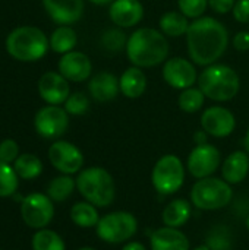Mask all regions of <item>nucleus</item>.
<instances>
[{"label":"nucleus","mask_w":249,"mask_h":250,"mask_svg":"<svg viewBox=\"0 0 249 250\" xmlns=\"http://www.w3.org/2000/svg\"><path fill=\"white\" fill-rule=\"evenodd\" d=\"M188 53L194 63L210 66L217 62L226 51L229 34L226 26L210 16L195 19L186 32Z\"/></svg>","instance_id":"obj_1"},{"label":"nucleus","mask_w":249,"mask_h":250,"mask_svg":"<svg viewBox=\"0 0 249 250\" xmlns=\"http://www.w3.org/2000/svg\"><path fill=\"white\" fill-rule=\"evenodd\" d=\"M126 54L134 66L153 67L166 60L169 42L163 32L153 28H139L128 38Z\"/></svg>","instance_id":"obj_2"},{"label":"nucleus","mask_w":249,"mask_h":250,"mask_svg":"<svg viewBox=\"0 0 249 250\" xmlns=\"http://www.w3.org/2000/svg\"><path fill=\"white\" fill-rule=\"evenodd\" d=\"M76 189L81 196L97 208H107L114 202L116 183L103 167H88L78 173Z\"/></svg>","instance_id":"obj_3"},{"label":"nucleus","mask_w":249,"mask_h":250,"mask_svg":"<svg viewBox=\"0 0 249 250\" xmlns=\"http://www.w3.org/2000/svg\"><path fill=\"white\" fill-rule=\"evenodd\" d=\"M198 85L203 94L217 103L230 101L239 92V76L226 64H210L198 78Z\"/></svg>","instance_id":"obj_4"},{"label":"nucleus","mask_w":249,"mask_h":250,"mask_svg":"<svg viewBox=\"0 0 249 250\" xmlns=\"http://www.w3.org/2000/svg\"><path fill=\"white\" fill-rule=\"evenodd\" d=\"M50 41L37 26H19L6 38L7 53L19 62H37L48 50Z\"/></svg>","instance_id":"obj_5"},{"label":"nucleus","mask_w":249,"mask_h":250,"mask_svg":"<svg viewBox=\"0 0 249 250\" xmlns=\"http://www.w3.org/2000/svg\"><path fill=\"white\" fill-rule=\"evenodd\" d=\"M233 198L232 185L225 179L205 177L194 183L191 189V204L201 211H219L226 208Z\"/></svg>","instance_id":"obj_6"},{"label":"nucleus","mask_w":249,"mask_h":250,"mask_svg":"<svg viewBox=\"0 0 249 250\" xmlns=\"http://www.w3.org/2000/svg\"><path fill=\"white\" fill-rule=\"evenodd\" d=\"M138 231V220L128 211H113L100 217L95 233L100 240L109 245L129 242Z\"/></svg>","instance_id":"obj_7"},{"label":"nucleus","mask_w":249,"mask_h":250,"mask_svg":"<svg viewBox=\"0 0 249 250\" xmlns=\"http://www.w3.org/2000/svg\"><path fill=\"white\" fill-rule=\"evenodd\" d=\"M151 183L157 193L163 196L175 195L185 183V166L179 157L166 154L154 164Z\"/></svg>","instance_id":"obj_8"},{"label":"nucleus","mask_w":249,"mask_h":250,"mask_svg":"<svg viewBox=\"0 0 249 250\" xmlns=\"http://www.w3.org/2000/svg\"><path fill=\"white\" fill-rule=\"evenodd\" d=\"M21 215L28 227L35 230L45 229L54 217L53 201L47 195L40 192L29 193L22 199Z\"/></svg>","instance_id":"obj_9"},{"label":"nucleus","mask_w":249,"mask_h":250,"mask_svg":"<svg viewBox=\"0 0 249 250\" xmlns=\"http://www.w3.org/2000/svg\"><path fill=\"white\" fill-rule=\"evenodd\" d=\"M222 164V154L220 151L211 144L197 145L188 155L186 168L189 174L195 179H205L211 177Z\"/></svg>","instance_id":"obj_10"},{"label":"nucleus","mask_w":249,"mask_h":250,"mask_svg":"<svg viewBox=\"0 0 249 250\" xmlns=\"http://www.w3.org/2000/svg\"><path fill=\"white\" fill-rule=\"evenodd\" d=\"M34 126L40 136L45 139L60 138L69 126V114L59 105H45L34 117Z\"/></svg>","instance_id":"obj_11"},{"label":"nucleus","mask_w":249,"mask_h":250,"mask_svg":"<svg viewBox=\"0 0 249 250\" xmlns=\"http://www.w3.org/2000/svg\"><path fill=\"white\" fill-rule=\"evenodd\" d=\"M48 160L62 174L72 176L79 173L84 167V154L76 145L68 141L53 142L48 148Z\"/></svg>","instance_id":"obj_12"},{"label":"nucleus","mask_w":249,"mask_h":250,"mask_svg":"<svg viewBox=\"0 0 249 250\" xmlns=\"http://www.w3.org/2000/svg\"><path fill=\"white\" fill-rule=\"evenodd\" d=\"M201 126L210 136L227 138L236 127V119L229 108L214 105L203 113Z\"/></svg>","instance_id":"obj_13"},{"label":"nucleus","mask_w":249,"mask_h":250,"mask_svg":"<svg viewBox=\"0 0 249 250\" xmlns=\"http://www.w3.org/2000/svg\"><path fill=\"white\" fill-rule=\"evenodd\" d=\"M163 78L172 88L182 91L191 88L198 79L194 64L182 57H173L164 63Z\"/></svg>","instance_id":"obj_14"},{"label":"nucleus","mask_w":249,"mask_h":250,"mask_svg":"<svg viewBox=\"0 0 249 250\" xmlns=\"http://www.w3.org/2000/svg\"><path fill=\"white\" fill-rule=\"evenodd\" d=\"M38 94L50 105L65 104L70 95L69 81L60 72H45L38 81Z\"/></svg>","instance_id":"obj_15"},{"label":"nucleus","mask_w":249,"mask_h":250,"mask_svg":"<svg viewBox=\"0 0 249 250\" xmlns=\"http://www.w3.org/2000/svg\"><path fill=\"white\" fill-rule=\"evenodd\" d=\"M48 16L59 25H72L84 15V0H43Z\"/></svg>","instance_id":"obj_16"},{"label":"nucleus","mask_w":249,"mask_h":250,"mask_svg":"<svg viewBox=\"0 0 249 250\" xmlns=\"http://www.w3.org/2000/svg\"><path fill=\"white\" fill-rule=\"evenodd\" d=\"M59 72L70 82H84L91 76L92 64L87 54L69 51L59 60Z\"/></svg>","instance_id":"obj_17"},{"label":"nucleus","mask_w":249,"mask_h":250,"mask_svg":"<svg viewBox=\"0 0 249 250\" xmlns=\"http://www.w3.org/2000/svg\"><path fill=\"white\" fill-rule=\"evenodd\" d=\"M109 15L119 28H131L142 21L144 6L139 0H114L110 3Z\"/></svg>","instance_id":"obj_18"},{"label":"nucleus","mask_w":249,"mask_h":250,"mask_svg":"<svg viewBox=\"0 0 249 250\" xmlns=\"http://www.w3.org/2000/svg\"><path fill=\"white\" fill-rule=\"evenodd\" d=\"M151 250H191L186 234L173 227H160L150 237Z\"/></svg>","instance_id":"obj_19"},{"label":"nucleus","mask_w":249,"mask_h":250,"mask_svg":"<svg viewBox=\"0 0 249 250\" xmlns=\"http://www.w3.org/2000/svg\"><path fill=\"white\" fill-rule=\"evenodd\" d=\"M88 91L91 97L100 103L112 101L117 97L120 91L119 79L110 72H98L91 78L88 83Z\"/></svg>","instance_id":"obj_20"},{"label":"nucleus","mask_w":249,"mask_h":250,"mask_svg":"<svg viewBox=\"0 0 249 250\" xmlns=\"http://www.w3.org/2000/svg\"><path fill=\"white\" fill-rule=\"evenodd\" d=\"M249 173V154L247 151H235L226 157L222 164V177L229 185L242 183Z\"/></svg>","instance_id":"obj_21"},{"label":"nucleus","mask_w":249,"mask_h":250,"mask_svg":"<svg viewBox=\"0 0 249 250\" xmlns=\"http://www.w3.org/2000/svg\"><path fill=\"white\" fill-rule=\"evenodd\" d=\"M191 202L182 198L173 199L170 201L163 212H161V221L166 227H173V229H181L183 227L192 214V208H191Z\"/></svg>","instance_id":"obj_22"},{"label":"nucleus","mask_w":249,"mask_h":250,"mask_svg":"<svg viewBox=\"0 0 249 250\" xmlns=\"http://www.w3.org/2000/svg\"><path fill=\"white\" fill-rule=\"evenodd\" d=\"M119 85H120V92L126 98H139L145 92L147 76L141 67L132 66L122 73L119 79Z\"/></svg>","instance_id":"obj_23"},{"label":"nucleus","mask_w":249,"mask_h":250,"mask_svg":"<svg viewBox=\"0 0 249 250\" xmlns=\"http://www.w3.org/2000/svg\"><path fill=\"white\" fill-rule=\"evenodd\" d=\"M50 48L54 53L66 54L69 51H73L76 42H78V35L73 28L69 25H60L56 28L50 37Z\"/></svg>","instance_id":"obj_24"},{"label":"nucleus","mask_w":249,"mask_h":250,"mask_svg":"<svg viewBox=\"0 0 249 250\" xmlns=\"http://www.w3.org/2000/svg\"><path fill=\"white\" fill-rule=\"evenodd\" d=\"M70 220L75 226L81 229H92L98 224L100 215L97 211V207L84 201L76 202L70 209Z\"/></svg>","instance_id":"obj_25"},{"label":"nucleus","mask_w":249,"mask_h":250,"mask_svg":"<svg viewBox=\"0 0 249 250\" xmlns=\"http://www.w3.org/2000/svg\"><path fill=\"white\" fill-rule=\"evenodd\" d=\"M189 25L191 23L188 22V18L182 12L170 10V12H166L160 18V29L167 37L186 35V32L189 29Z\"/></svg>","instance_id":"obj_26"},{"label":"nucleus","mask_w":249,"mask_h":250,"mask_svg":"<svg viewBox=\"0 0 249 250\" xmlns=\"http://www.w3.org/2000/svg\"><path fill=\"white\" fill-rule=\"evenodd\" d=\"M13 168H15L16 174L19 176V179L32 180L43 173V163L34 154H21L15 160Z\"/></svg>","instance_id":"obj_27"},{"label":"nucleus","mask_w":249,"mask_h":250,"mask_svg":"<svg viewBox=\"0 0 249 250\" xmlns=\"http://www.w3.org/2000/svg\"><path fill=\"white\" fill-rule=\"evenodd\" d=\"M75 188H76V180H73L69 174H62V176L54 177L48 183L45 195L53 202H63L68 198H70Z\"/></svg>","instance_id":"obj_28"},{"label":"nucleus","mask_w":249,"mask_h":250,"mask_svg":"<svg viewBox=\"0 0 249 250\" xmlns=\"http://www.w3.org/2000/svg\"><path fill=\"white\" fill-rule=\"evenodd\" d=\"M32 250H66V245L60 234L53 230L41 229L32 236Z\"/></svg>","instance_id":"obj_29"},{"label":"nucleus","mask_w":249,"mask_h":250,"mask_svg":"<svg viewBox=\"0 0 249 250\" xmlns=\"http://www.w3.org/2000/svg\"><path fill=\"white\" fill-rule=\"evenodd\" d=\"M19 176L10 164L0 161V198L13 196L18 190Z\"/></svg>","instance_id":"obj_30"},{"label":"nucleus","mask_w":249,"mask_h":250,"mask_svg":"<svg viewBox=\"0 0 249 250\" xmlns=\"http://www.w3.org/2000/svg\"><path fill=\"white\" fill-rule=\"evenodd\" d=\"M204 98H205V95L203 94L201 89L191 86L181 92V95L178 98V104H179L181 110L185 113H197L204 105Z\"/></svg>","instance_id":"obj_31"},{"label":"nucleus","mask_w":249,"mask_h":250,"mask_svg":"<svg viewBox=\"0 0 249 250\" xmlns=\"http://www.w3.org/2000/svg\"><path fill=\"white\" fill-rule=\"evenodd\" d=\"M101 47L109 51V53H117L123 48H126L128 44V38L126 34L119 29V28H110L107 31L103 32L101 40H100Z\"/></svg>","instance_id":"obj_32"},{"label":"nucleus","mask_w":249,"mask_h":250,"mask_svg":"<svg viewBox=\"0 0 249 250\" xmlns=\"http://www.w3.org/2000/svg\"><path fill=\"white\" fill-rule=\"evenodd\" d=\"M90 108V100L82 92H73L65 101V110L72 116H82Z\"/></svg>","instance_id":"obj_33"},{"label":"nucleus","mask_w":249,"mask_h":250,"mask_svg":"<svg viewBox=\"0 0 249 250\" xmlns=\"http://www.w3.org/2000/svg\"><path fill=\"white\" fill-rule=\"evenodd\" d=\"M178 4H179V10L186 18L198 19L205 12L208 6V0H178Z\"/></svg>","instance_id":"obj_34"},{"label":"nucleus","mask_w":249,"mask_h":250,"mask_svg":"<svg viewBox=\"0 0 249 250\" xmlns=\"http://www.w3.org/2000/svg\"><path fill=\"white\" fill-rule=\"evenodd\" d=\"M19 157V145L13 139H4L0 144V161L12 164Z\"/></svg>","instance_id":"obj_35"},{"label":"nucleus","mask_w":249,"mask_h":250,"mask_svg":"<svg viewBox=\"0 0 249 250\" xmlns=\"http://www.w3.org/2000/svg\"><path fill=\"white\" fill-rule=\"evenodd\" d=\"M233 18L241 23L249 22V0H238L233 6Z\"/></svg>","instance_id":"obj_36"},{"label":"nucleus","mask_w":249,"mask_h":250,"mask_svg":"<svg viewBox=\"0 0 249 250\" xmlns=\"http://www.w3.org/2000/svg\"><path fill=\"white\" fill-rule=\"evenodd\" d=\"M235 3H236V0H208V6L220 15H225V13L233 10Z\"/></svg>","instance_id":"obj_37"},{"label":"nucleus","mask_w":249,"mask_h":250,"mask_svg":"<svg viewBox=\"0 0 249 250\" xmlns=\"http://www.w3.org/2000/svg\"><path fill=\"white\" fill-rule=\"evenodd\" d=\"M233 45L239 51H247L249 50V32L248 31H241L235 35L233 38Z\"/></svg>","instance_id":"obj_38"},{"label":"nucleus","mask_w":249,"mask_h":250,"mask_svg":"<svg viewBox=\"0 0 249 250\" xmlns=\"http://www.w3.org/2000/svg\"><path fill=\"white\" fill-rule=\"evenodd\" d=\"M207 139H208V133L203 129V130H198L195 132L194 135V141L197 145H203V144H207Z\"/></svg>","instance_id":"obj_39"},{"label":"nucleus","mask_w":249,"mask_h":250,"mask_svg":"<svg viewBox=\"0 0 249 250\" xmlns=\"http://www.w3.org/2000/svg\"><path fill=\"white\" fill-rule=\"evenodd\" d=\"M122 250H147V248L141 242H126Z\"/></svg>","instance_id":"obj_40"},{"label":"nucleus","mask_w":249,"mask_h":250,"mask_svg":"<svg viewBox=\"0 0 249 250\" xmlns=\"http://www.w3.org/2000/svg\"><path fill=\"white\" fill-rule=\"evenodd\" d=\"M91 3H94V4H100V6H103V4H109V3H113L114 0H90Z\"/></svg>","instance_id":"obj_41"},{"label":"nucleus","mask_w":249,"mask_h":250,"mask_svg":"<svg viewBox=\"0 0 249 250\" xmlns=\"http://www.w3.org/2000/svg\"><path fill=\"white\" fill-rule=\"evenodd\" d=\"M244 146H245V151L249 154V127L247 135H245V139H244Z\"/></svg>","instance_id":"obj_42"},{"label":"nucleus","mask_w":249,"mask_h":250,"mask_svg":"<svg viewBox=\"0 0 249 250\" xmlns=\"http://www.w3.org/2000/svg\"><path fill=\"white\" fill-rule=\"evenodd\" d=\"M192 250H213L208 245H200V246H197L195 249H192Z\"/></svg>","instance_id":"obj_43"},{"label":"nucleus","mask_w":249,"mask_h":250,"mask_svg":"<svg viewBox=\"0 0 249 250\" xmlns=\"http://www.w3.org/2000/svg\"><path fill=\"white\" fill-rule=\"evenodd\" d=\"M78 250H97V249H94V248H90V246H85V248H81V249H78Z\"/></svg>","instance_id":"obj_44"},{"label":"nucleus","mask_w":249,"mask_h":250,"mask_svg":"<svg viewBox=\"0 0 249 250\" xmlns=\"http://www.w3.org/2000/svg\"><path fill=\"white\" fill-rule=\"evenodd\" d=\"M245 226H247V229H248V231H249V215L247 217V220H245Z\"/></svg>","instance_id":"obj_45"},{"label":"nucleus","mask_w":249,"mask_h":250,"mask_svg":"<svg viewBox=\"0 0 249 250\" xmlns=\"http://www.w3.org/2000/svg\"><path fill=\"white\" fill-rule=\"evenodd\" d=\"M223 250H230V249H223Z\"/></svg>","instance_id":"obj_46"}]
</instances>
